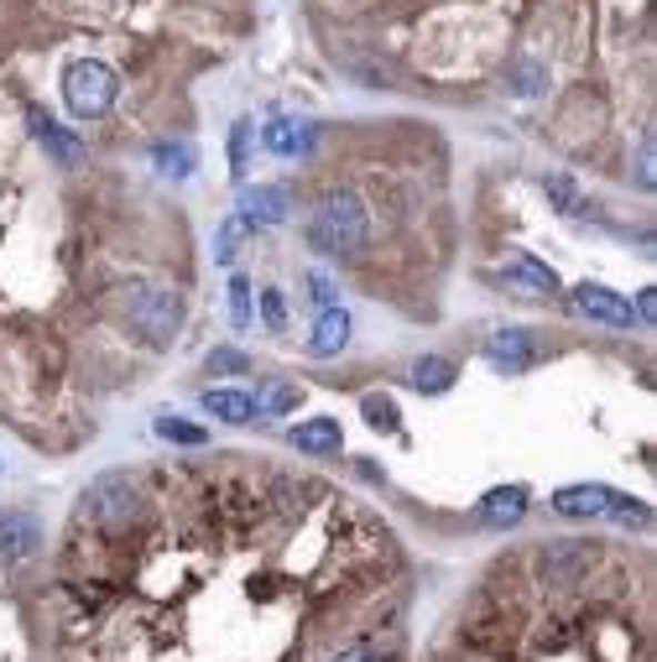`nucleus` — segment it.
<instances>
[{"label": "nucleus", "instance_id": "nucleus-20", "mask_svg": "<svg viewBox=\"0 0 657 662\" xmlns=\"http://www.w3.org/2000/svg\"><path fill=\"white\" fill-rule=\"evenodd\" d=\"M156 433L168 443H183V449H204L209 433L199 423H183V418H156Z\"/></svg>", "mask_w": 657, "mask_h": 662}, {"label": "nucleus", "instance_id": "nucleus-13", "mask_svg": "<svg viewBox=\"0 0 657 662\" xmlns=\"http://www.w3.org/2000/svg\"><path fill=\"white\" fill-rule=\"evenodd\" d=\"M610 485H564L554 495V511L558 516H606L610 511Z\"/></svg>", "mask_w": 657, "mask_h": 662}, {"label": "nucleus", "instance_id": "nucleus-4", "mask_svg": "<svg viewBox=\"0 0 657 662\" xmlns=\"http://www.w3.org/2000/svg\"><path fill=\"white\" fill-rule=\"evenodd\" d=\"M63 100H69V110L79 120H100L121 100V79H115V69L100 63V58H79V63H69V73H63Z\"/></svg>", "mask_w": 657, "mask_h": 662}, {"label": "nucleus", "instance_id": "nucleus-8", "mask_svg": "<svg viewBox=\"0 0 657 662\" xmlns=\"http://www.w3.org/2000/svg\"><path fill=\"white\" fill-rule=\"evenodd\" d=\"M37 548H42V522H37L32 511H6L0 516V553L11 563L32 559Z\"/></svg>", "mask_w": 657, "mask_h": 662}, {"label": "nucleus", "instance_id": "nucleus-19", "mask_svg": "<svg viewBox=\"0 0 657 662\" xmlns=\"http://www.w3.org/2000/svg\"><path fill=\"white\" fill-rule=\"evenodd\" d=\"M241 240H245V220L241 214H230V220L220 224V235H214V267H230L235 251H241Z\"/></svg>", "mask_w": 657, "mask_h": 662}, {"label": "nucleus", "instance_id": "nucleus-15", "mask_svg": "<svg viewBox=\"0 0 657 662\" xmlns=\"http://www.w3.org/2000/svg\"><path fill=\"white\" fill-rule=\"evenodd\" d=\"M345 344H350V313H345V308L328 303L324 313H319V323H313L309 350H313V355H340Z\"/></svg>", "mask_w": 657, "mask_h": 662}, {"label": "nucleus", "instance_id": "nucleus-18", "mask_svg": "<svg viewBox=\"0 0 657 662\" xmlns=\"http://www.w3.org/2000/svg\"><path fill=\"white\" fill-rule=\"evenodd\" d=\"M152 162H156V172H162V178H189V172L199 168V152H193L189 141H156Z\"/></svg>", "mask_w": 657, "mask_h": 662}, {"label": "nucleus", "instance_id": "nucleus-24", "mask_svg": "<svg viewBox=\"0 0 657 662\" xmlns=\"http://www.w3.org/2000/svg\"><path fill=\"white\" fill-rule=\"evenodd\" d=\"M365 423H371V428H386V433H392V428H397V402L371 391V397H365Z\"/></svg>", "mask_w": 657, "mask_h": 662}, {"label": "nucleus", "instance_id": "nucleus-2", "mask_svg": "<svg viewBox=\"0 0 657 662\" xmlns=\"http://www.w3.org/2000/svg\"><path fill=\"white\" fill-rule=\"evenodd\" d=\"M428 662H657L647 574L616 569L606 548L574 579L496 569L433 642Z\"/></svg>", "mask_w": 657, "mask_h": 662}, {"label": "nucleus", "instance_id": "nucleus-12", "mask_svg": "<svg viewBox=\"0 0 657 662\" xmlns=\"http://www.w3.org/2000/svg\"><path fill=\"white\" fill-rule=\"evenodd\" d=\"M261 141H266V152L272 157H309L313 152V126L309 120H272V126L261 131Z\"/></svg>", "mask_w": 657, "mask_h": 662}, {"label": "nucleus", "instance_id": "nucleus-7", "mask_svg": "<svg viewBox=\"0 0 657 662\" xmlns=\"http://www.w3.org/2000/svg\"><path fill=\"white\" fill-rule=\"evenodd\" d=\"M574 308H579L585 319H595V323H610V329H631V303H626L621 292H610V288H595V282L574 288Z\"/></svg>", "mask_w": 657, "mask_h": 662}, {"label": "nucleus", "instance_id": "nucleus-1", "mask_svg": "<svg viewBox=\"0 0 657 662\" xmlns=\"http://www.w3.org/2000/svg\"><path fill=\"white\" fill-rule=\"evenodd\" d=\"M392 526L282 470L146 475L115 538L73 522L58 662H407Z\"/></svg>", "mask_w": 657, "mask_h": 662}, {"label": "nucleus", "instance_id": "nucleus-9", "mask_svg": "<svg viewBox=\"0 0 657 662\" xmlns=\"http://www.w3.org/2000/svg\"><path fill=\"white\" fill-rule=\"evenodd\" d=\"M245 220H256V224H282L287 214H293V188H282V183H256V188H245Z\"/></svg>", "mask_w": 657, "mask_h": 662}, {"label": "nucleus", "instance_id": "nucleus-29", "mask_svg": "<svg viewBox=\"0 0 657 662\" xmlns=\"http://www.w3.org/2000/svg\"><path fill=\"white\" fill-rule=\"evenodd\" d=\"M309 288H313V298H319V303H334V288H328V277H309Z\"/></svg>", "mask_w": 657, "mask_h": 662}, {"label": "nucleus", "instance_id": "nucleus-6", "mask_svg": "<svg viewBox=\"0 0 657 662\" xmlns=\"http://www.w3.org/2000/svg\"><path fill=\"white\" fill-rule=\"evenodd\" d=\"M485 360L506 375H522L543 360V344H537V334H527V329H496V334L485 340Z\"/></svg>", "mask_w": 657, "mask_h": 662}, {"label": "nucleus", "instance_id": "nucleus-21", "mask_svg": "<svg viewBox=\"0 0 657 662\" xmlns=\"http://www.w3.org/2000/svg\"><path fill=\"white\" fill-rule=\"evenodd\" d=\"M297 402H303V391H297L293 381H277V387H266L256 397V418H261V412H293Z\"/></svg>", "mask_w": 657, "mask_h": 662}, {"label": "nucleus", "instance_id": "nucleus-23", "mask_svg": "<svg viewBox=\"0 0 657 662\" xmlns=\"http://www.w3.org/2000/svg\"><path fill=\"white\" fill-rule=\"evenodd\" d=\"M606 516H610V522H621V526H647V522H653V511L641 506L637 495H621V491L610 495V511H606Z\"/></svg>", "mask_w": 657, "mask_h": 662}, {"label": "nucleus", "instance_id": "nucleus-16", "mask_svg": "<svg viewBox=\"0 0 657 662\" xmlns=\"http://www.w3.org/2000/svg\"><path fill=\"white\" fill-rule=\"evenodd\" d=\"M204 412L209 418H220V423H256V397H245V391H204Z\"/></svg>", "mask_w": 657, "mask_h": 662}, {"label": "nucleus", "instance_id": "nucleus-5", "mask_svg": "<svg viewBox=\"0 0 657 662\" xmlns=\"http://www.w3.org/2000/svg\"><path fill=\"white\" fill-rule=\"evenodd\" d=\"M32 137H37V147L48 152L52 168H63V172L89 168V147H84V141L73 137L69 126H58L52 116H42V110H32Z\"/></svg>", "mask_w": 657, "mask_h": 662}, {"label": "nucleus", "instance_id": "nucleus-11", "mask_svg": "<svg viewBox=\"0 0 657 662\" xmlns=\"http://www.w3.org/2000/svg\"><path fill=\"white\" fill-rule=\"evenodd\" d=\"M287 439H293V449H303V454L328 459V454H340L345 433H340V418H309V423H297Z\"/></svg>", "mask_w": 657, "mask_h": 662}, {"label": "nucleus", "instance_id": "nucleus-3", "mask_svg": "<svg viewBox=\"0 0 657 662\" xmlns=\"http://www.w3.org/2000/svg\"><path fill=\"white\" fill-rule=\"evenodd\" d=\"M309 245L334 261H355L371 245V204L355 188H328L309 209Z\"/></svg>", "mask_w": 657, "mask_h": 662}, {"label": "nucleus", "instance_id": "nucleus-28", "mask_svg": "<svg viewBox=\"0 0 657 662\" xmlns=\"http://www.w3.org/2000/svg\"><path fill=\"white\" fill-rule=\"evenodd\" d=\"M261 313H266V329H272V334L287 329V303H282V292H261Z\"/></svg>", "mask_w": 657, "mask_h": 662}, {"label": "nucleus", "instance_id": "nucleus-10", "mask_svg": "<svg viewBox=\"0 0 657 662\" xmlns=\"http://www.w3.org/2000/svg\"><path fill=\"white\" fill-rule=\"evenodd\" d=\"M502 277L512 282V288L533 292V298H554L558 292V272L554 267H543V261H533V255H512L502 267Z\"/></svg>", "mask_w": 657, "mask_h": 662}, {"label": "nucleus", "instance_id": "nucleus-26", "mask_svg": "<svg viewBox=\"0 0 657 662\" xmlns=\"http://www.w3.org/2000/svg\"><path fill=\"white\" fill-rule=\"evenodd\" d=\"M245 152H251V126L235 120V126H230V168L235 172H245Z\"/></svg>", "mask_w": 657, "mask_h": 662}, {"label": "nucleus", "instance_id": "nucleus-27", "mask_svg": "<svg viewBox=\"0 0 657 662\" xmlns=\"http://www.w3.org/2000/svg\"><path fill=\"white\" fill-rule=\"evenodd\" d=\"M209 371H220V375H245V371H251V360H245L241 350H214V355H209Z\"/></svg>", "mask_w": 657, "mask_h": 662}, {"label": "nucleus", "instance_id": "nucleus-14", "mask_svg": "<svg viewBox=\"0 0 657 662\" xmlns=\"http://www.w3.org/2000/svg\"><path fill=\"white\" fill-rule=\"evenodd\" d=\"M527 516V491L522 485H502L481 501V522L485 526H517Z\"/></svg>", "mask_w": 657, "mask_h": 662}, {"label": "nucleus", "instance_id": "nucleus-17", "mask_svg": "<svg viewBox=\"0 0 657 662\" xmlns=\"http://www.w3.org/2000/svg\"><path fill=\"white\" fill-rule=\"evenodd\" d=\"M454 375H459V365L444 355H423L413 360V387L417 391H428V397H438V391H449L454 387Z\"/></svg>", "mask_w": 657, "mask_h": 662}, {"label": "nucleus", "instance_id": "nucleus-25", "mask_svg": "<svg viewBox=\"0 0 657 662\" xmlns=\"http://www.w3.org/2000/svg\"><path fill=\"white\" fill-rule=\"evenodd\" d=\"M230 319H235V329H251V282L245 277L230 282Z\"/></svg>", "mask_w": 657, "mask_h": 662}, {"label": "nucleus", "instance_id": "nucleus-22", "mask_svg": "<svg viewBox=\"0 0 657 662\" xmlns=\"http://www.w3.org/2000/svg\"><path fill=\"white\" fill-rule=\"evenodd\" d=\"M543 188H548V199H554L564 214H585V199H579V188H574V178H564V172H554V178H543Z\"/></svg>", "mask_w": 657, "mask_h": 662}]
</instances>
